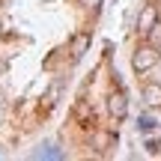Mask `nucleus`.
<instances>
[{
  "mask_svg": "<svg viewBox=\"0 0 161 161\" xmlns=\"http://www.w3.org/2000/svg\"><path fill=\"white\" fill-rule=\"evenodd\" d=\"M149 66H155V51H152V48L137 51V57H134V69H137V72H146Z\"/></svg>",
  "mask_w": 161,
  "mask_h": 161,
  "instance_id": "f257e3e1",
  "label": "nucleus"
},
{
  "mask_svg": "<svg viewBox=\"0 0 161 161\" xmlns=\"http://www.w3.org/2000/svg\"><path fill=\"white\" fill-rule=\"evenodd\" d=\"M143 98H146L149 104H161V86H155V84L143 86Z\"/></svg>",
  "mask_w": 161,
  "mask_h": 161,
  "instance_id": "f03ea898",
  "label": "nucleus"
},
{
  "mask_svg": "<svg viewBox=\"0 0 161 161\" xmlns=\"http://www.w3.org/2000/svg\"><path fill=\"white\" fill-rule=\"evenodd\" d=\"M86 42H90L86 36H78V39H75V45H72V54H75V57H80V54L86 51Z\"/></svg>",
  "mask_w": 161,
  "mask_h": 161,
  "instance_id": "7ed1b4c3",
  "label": "nucleus"
}]
</instances>
